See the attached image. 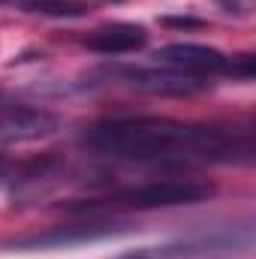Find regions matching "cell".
Returning a JSON list of instances; mask_svg holds the SVG:
<instances>
[{"label":"cell","instance_id":"1","mask_svg":"<svg viewBox=\"0 0 256 259\" xmlns=\"http://www.w3.org/2000/svg\"><path fill=\"white\" fill-rule=\"evenodd\" d=\"M81 145L109 160L163 166L232 163L238 154H250V142L238 133L151 115L100 121L84 130Z\"/></svg>","mask_w":256,"mask_h":259},{"label":"cell","instance_id":"2","mask_svg":"<svg viewBox=\"0 0 256 259\" xmlns=\"http://www.w3.org/2000/svg\"><path fill=\"white\" fill-rule=\"evenodd\" d=\"M214 196V184L196 178H166V181H145L136 187L115 190L91 208H130V211H151V208H175L196 205Z\"/></svg>","mask_w":256,"mask_h":259},{"label":"cell","instance_id":"3","mask_svg":"<svg viewBox=\"0 0 256 259\" xmlns=\"http://www.w3.org/2000/svg\"><path fill=\"white\" fill-rule=\"evenodd\" d=\"M154 58H157L160 66L187 72V75H196V78L220 75V72L232 75V58H226L223 52H217L211 46H199V42H172V46H163Z\"/></svg>","mask_w":256,"mask_h":259},{"label":"cell","instance_id":"4","mask_svg":"<svg viewBox=\"0 0 256 259\" xmlns=\"http://www.w3.org/2000/svg\"><path fill=\"white\" fill-rule=\"evenodd\" d=\"M121 78H127V84L139 88V91H148V94H163V97H184V94H196L205 88L202 78L187 75V72H178V69H169V66H136V69H124Z\"/></svg>","mask_w":256,"mask_h":259},{"label":"cell","instance_id":"5","mask_svg":"<svg viewBox=\"0 0 256 259\" xmlns=\"http://www.w3.org/2000/svg\"><path fill=\"white\" fill-rule=\"evenodd\" d=\"M58 118L42 109L27 106H6L0 109V142H30L55 133Z\"/></svg>","mask_w":256,"mask_h":259},{"label":"cell","instance_id":"6","mask_svg":"<svg viewBox=\"0 0 256 259\" xmlns=\"http://www.w3.org/2000/svg\"><path fill=\"white\" fill-rule=\"evenodd\" d=\"M145 42H148V30L133 21H112L84 36V46L100 55H130L145 49Z\"/></svg>","mask_w":256,"mask_h":259},{"label":"cell","instance_id":"7","mask_svg":"<svg viewBox=\"0 0 256 259\" xmlns=\"http://www.w3.org/2000/svg\"><path fill=\"white\" fill-rule=\"evenodd\" d=\"M118 232L109 223H78V226H64V229H52V232H36V235H24L18 241H12V247H58V244H72V241H84V238H103Z\"/></svg>","mask_w":256,"mask_h":259},{"label":"cell","instance_id":"8","mask_svg":"<svg viewBox=\"0 0 256 259\" xmlns=\"http://www.w3.org/2000/svg\"><path fill=\"white\" fill-rule=\"evenodd\" d=\"M24 9L42 12V15H55V18L84 15V3H72V0H24Z\"/></svg>","mask_w":256,"mask_h":259},{"label":"cell","instance_id":"9","mask_svg":"<svg viewBox=\"0 0 256 259\" xmlns=\"http://www.w3.org/2000/svg\"><path fill=\"white\" fill-rule=\"evenodd\" d=\"M103 3H121V0H103Z\"/></svg>","mask_w":256,"mask_h":259},{"label":"cell","instance_id":"10","mask_svg":"<svg viewBox=\"0 0 256 259\" xmlns=\"http://www.w3.org/2000/svg\"><path fill=\"white\" fill-rule=\"evenodd\" d=\"M0 175H3V160H0Z\"/></svg>","mask_w":256,"mask_h":259},{"label":"cell","instance_id":"11","mask_svg":"<svg viewBox=\"0 0 256 259\" xmlns=\"http://www.w3.org/2000/svg\"><path fill=\"white\" fill-rule=\"evenodd\" d=\"M21 3H24V0H21Z\"/></svg>","mask_w":256,"mask_h":259}]
</instances>
